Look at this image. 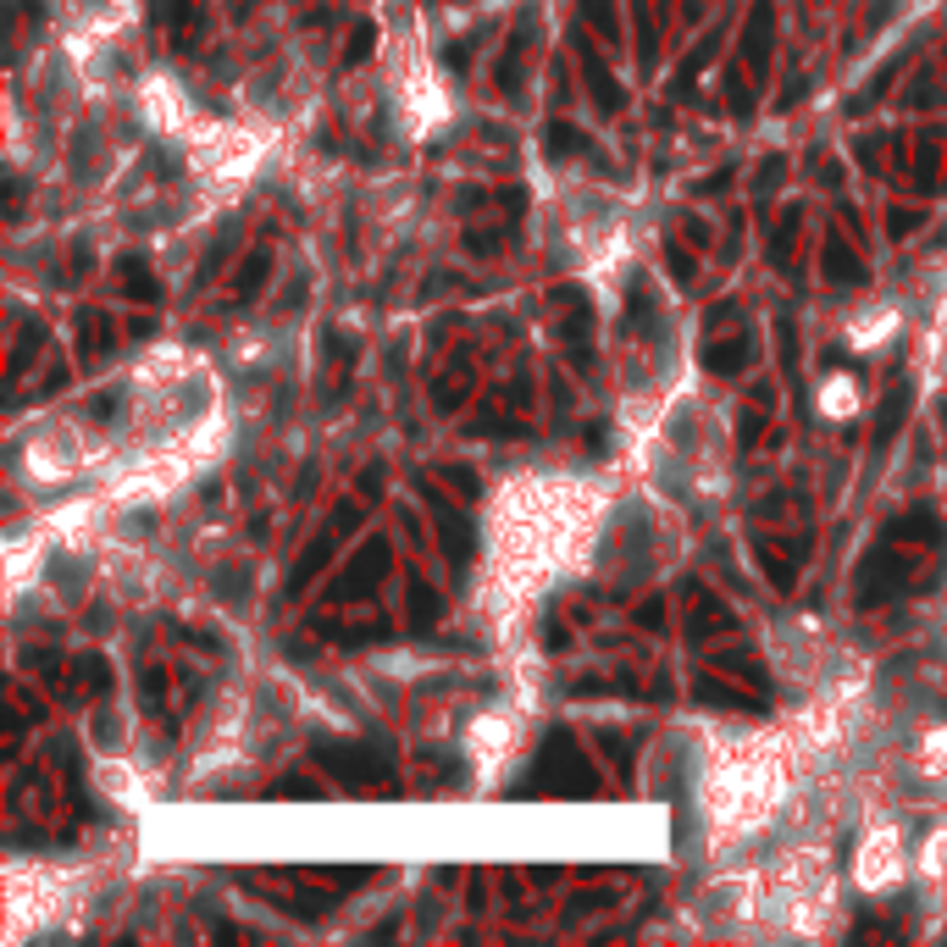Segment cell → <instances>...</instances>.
I'll use <instances>...</instances> for the list:
<instances>
[{
	"instance_id": "cell-5",
	"label": "cell",
	"mask_w": 947,
	"mask_h": 947,
	"mask_svg": "<svg viewBox=\"0 0 947 947\" xmlns=\"http://www.w3.org/2000/svg\"><path fill=\"white\" fill-rule=\"evenodd\" d=\"M576 61H582V78H588V89H593V106H599L604 117H615V111L626 106V95H621V84L610 78V67H604V61L593 56L588 39H576Z\"/></svg>"
},
{
	"instance_id": "cell-16",
	"label": "cell",
	"mask_w": 947,
	"mask_h": 947,
	"mask_svg": "<svg viewBox=\"0 0 947 947\" xmlns=\"http://www.w3.org/2000/svg\"><path fill=\"white\" fill-rule=\"evenodd\" d=\"M432 615H438V593H432L427 582H416V588H410V621L432 626Z\"/></svg>"
},
{
	"instance_id": "cell-1",
	"label": "cell",
	"mask_w": 947,
	"mask_h": 947,
	"mask_svg": "<svg viewBox=\"0 0 947 947\" xmlns=\"http://www.w3.org/2000/svg\"><path fill=\"white\" fill-rule=\"evenodd\" d=\"M316 765L333 770L338 781H349V787H366V781H388L394 776V765H388V754H377V748H338V743H316Z\"/></svg>"
},
{
	"instance_id": "cell-4",
	"label": "cell",
	"mask_w": 947,
	"mask_h": 947,
	"mask_svg": "<svg viewBox=\"0 0 947 947\" xmlns=\"http://www.w3.org/2000/svg\"><path fill=\"white\" fill-rule=\"evenodd\" d=\"M421 493H427V504H432V521H438V538H444L449 560L466 565V560H471V549H477V532H471V521L460 516L455 504H449L444 493L432 488V482H421Z\"/></svg>"
},
{
	"instance_id": "cell-17",
	"label": "cell",
	"mask_w": 947,
	"mask_h": 947,
	"mask_svg": "<svg viewBox=\"0 0 947 947\" xmlns=\"http://www.w3.org/2000/svg\"><path fill=\"white\" fill-rule=\"evenodd\" d=\"M372 45H377V28L372 23H355V34H349V45H344V61H366V56H372Z\"/></svg>"
},
{
	"instance_id": "cell-3",
	"label": "cell",
	"mask_w": 947,
	"mask_h": 947,
	"mask_svg": "<svg viewBox=\"0 0 947 947\" xmlns=\"http://www.w3.org/2000/svg\"><path fill=\"white\" fill-rule=\"evenodd\" d=\"M355 521H360V504H355V499H349V504H338V516H333V527H327L322 538H316L311 549L300 554V565H294V571H288V593H305V582H311V576L322 571L327 560H333V543L344 538V532L355 527Z\"/></svg>"
},
{
	"instance_id": "cell-8",
	"label": "cell",
	"mask_w": 947,
	"mask_h": 947,
	"mask_svg": "<svg viewBox=\"0 0 947 947\" xmlns=\"http://www.w3.org/2000/svg\"><path fill=\"white\" fill-rule=\"evenodd\" d=\"M909 399H914V388H909V383H898V388H892V399H881V416H876V449H887L892 438H898L903 416H909Z\"/></svg>"
},
{
	"instance_id": "cell-21",
	"label": "cell",
	"mask_w": 947,
	"mask_h": 947,
	"mask_svg": "<svg viewBox=\"0 0 947 947\" xmlns=\"http://www.w3.org/2000/svg\"><path fill=\"white\" fill-rule=\"evenodd\" d=\"M244 6H250V0H233V12H244Z\"/></svg>"
},
{
	"instance_id": "cell-9",
	"label": "cell",
	"mask_w": 947,
	"mask_h": 947,
	"mask_svg": "<svg viewBox=\"0 0 947 947\" xmlns=\"http://www.w3.org/2000/svg\"><path fill=\"white\" fill-rule=\"evenodd\" d=\"M549 150H554V156H588V161H599L593 139L582 128H571V122H549Z\"/></svg>"
},
{
	"instance_id": "cell-19",
	"label": "cell",
	"mask_w": 947,
	"mask_h": 947,
	"mask_svg": "<svg viewBox=\"0 0 947 947\" xmlns=\"http://www.w3.org/2000/svg\"><path fill=\"white\" fill-rule=\"evenodd\" d=\"M781 167H787V161H781V156H770V161H765V172H759V194H770V189H776Z\"/></svg>"
},
{
	"instance_id": "cell-13",
	"label": "cell",
	"mask_w": 947,
	"mask_h": 947,
	"mask_svg": "<svg viewBox=\"0 0 947 947\" xmlns=\"http://www.w3.org/2000/svg\"><path fill=\"white\" fill-rule=\"evenodd\" d=\"M770 0H759V17H754V28H748V61L754 67H765V56H770Z\"/></svg>"
},
{
	"instance_id": "cell-20",
	"label": "cell",
	"mask_w": 947,
	"mask_h": 947,
	"mask_svg": "<svg viewBox=\"0 0 947 947\" xmlns=\"http://www.w3.org/2000/svg\"><path fill=\"white\" fill-rule=\"evenodd\" d=\"M671 272H676V277H682V283H687V277H693V261H687V255H682V250H676V244H671Z\"/></svg>"
},
{
	"instance_id": "cell-12",
	"label": "cell",
	"mask_w": 947,
	"mask_h": 947,
	"mask_svg": "<svg viewBox=\"0 0 947 947\" xmlns=\"http://www.w3.org/2000/svg\"><path fill=\"white\" fill-rule=\"evenodd\" d=\"M272 272V250H255L250 261H244V272H239V283H233V305H244V300H255V288H261V277Z\"/></svg>"
},
{
	"instance_id": "cell-7",
	"label": "cell",
	"mask_w": 947,
	"mask_h": 947,
	"mask_svg": "<svg viewBox=\"0 0 947 947\" xmlns=\"http://www.w3.org/2000/svg\"><path fill=\"white\" fill-rule=\"evenodd\" d=\"M748 355H754V338H726V344H704V366L720 377H732L748 366Z\"/></svg>"
},
{
	"instance_id": "cell-18",
	"label": "cell",
	"mask_w": 947,
	"mask_h": 947,
	"mask_svg": "<svg viewBox=\"0 0 947 947\" xmlns=\"http://www.w3.org/2000/svg\"><path fill=\"white\" fill-rule=\"evenodd\" d=\"M277 798H322V787L305 781V776H294V781H277Z\"/></svg>"
},
{
	"instance_id": "cell-6",
	"label": "cell",
	"mask_w": 947,
	"mask_h": 947,
	"mask_svg": "<svg viewBox=\"0 0 947 947\" xmlns=\"http://www.w3.org/2000/svg\"><path fill=\"white\" fill-rule=\"evenodd\" d=\"M903 571H909V554H903V549H881L876 560L864 565V576H859V599L876 604L881 593H892L903 582Z\"/></svg>"
},
{
	"instance_id": "cell-10",
	"label": "cell",
	"mask_w": 947,
	"mask_h": 947,
	"mask_svg": "<svg viewBox=\"0 0 947 947\" xmlns=\"http://www.w3.org/2000/svg\"><path fill=\"white\" fill-rule=\"evenodd\" d=\"M826 272L842 277V288H859V283H864V261H859V255H853L842 239L826 244Z\"/></svg>"
},
{
	"instance_id": "cell-2",
	"label": "cell",
	"mask_w": 947,
	"mask_h": 947,
	"mask_svg": "<svg viewBox=\"0 0 947 947\" xmlns=\"http://www.w3.org/2000/svg\"><path fill=\"white\" fill-rule=\"evenodd\" d=\"M383 576H388V538H372L366 549H360V560H355V565H349V571L333 582V593H327V599H333V604L366 599V593H372L377 582H383Z\"/></svg>"
},
{
	"instance_id": "cell-14",
	"label": "cell",
	"mask_w": 947,
	"mask_h": 947,
	"mask_svg": "<svg viewBox=\"0 0 947 947\" xmlns=\"http://www.w3.org/2000/svg\"><path fill=\"white\" fill-rule=\"evenodd\" d=\"M122 288H128V294H139V300H156V294H161L144 261H122Z\"/></svg>"
},
{
	"instance_id": "cell-11",
	"label": "cell",
	"mask_w": 947,
	"mask_h": 947,
	"mask_svg": "<svg viewBox=\"0 0 947 947\" xmlns=\"http://www.w3.org/2000/svg\"><path fill=\"white\" fill-rule=\"evenodd\" d=\"M527 34H532V23H521L516 39H510V50H504V61H499V89L504 95H516L521 89V50H527Z\"/></svg>"
},
{
	"instance_id": "cell-15",
	"label": "cell",
	"mask_w": 947,
	"mask_h": 947,
	"mask_svg": "<svg viewBox=\"0 0 947 947\" xmlns=\"http://www.w3.org/2000/svg\"><path fill=\"white\" fill-rule=\"evenodd\" d=\"M582 12H588V23L599 28L604 39H621V17H615V0H582Z\"/></svg>"
}]
</instances>
